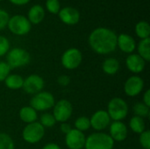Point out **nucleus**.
<instances>
[{"label":"nucleus","instance_id":"c85d7f7f","mask_svg":"<svg viewBox=\"0 0 150 149\" xmlns=\"http://www.w3.org/2000/svg\"><path fill=\"white\" fill-rule=\"evenodd\" d=\"M46 8L48 12L52 14H58L61 10V4L59 0H47Z\"/></svg>","mask_w":150,"mask_h":149},{"label":"nucleus","instance_id":"2f4dec72","mask_svg":"<svg viewBox=\"0 0 150 149\" xmlns=\"http://www.w3.org/2000/svg\"><path fill=\"white\" fill-rule=\"evenodd\" d=\"M11 69L6 61H0V83L4 82L6 79V77L11 74Z\"/></svg>","mask_w":150,"mask_h":149},{"label":"nucleus","instance_id":"c9c22d12","mask_svg":"<svg viewBox=\"0 0 150 149\" xmlns=\"http://www.w3.org/2000/svg\"><path fill=\"white\" fill-rule=\"evenodd\" d=\"M142 103L150 108V90L148 89L144 91L142 96Z\"/></svg>","mask_w":150,"mask_h":149},{"label":"nucleus","instance_id":"1a4fd4ad","mask_svg":"<svg viewBox=\"0 0 150 149\" xmlns=\"http://www.w3.org/2000/svg\"><path fill=\"white\" fill-rule=\"evenodd\" d=\"M83 61V54L76 47L66 49L61 56L62 66L67 70L76 69Z\"/></svg>","mask_w":150,"mask_h":149},{"label":"nucleus","instance_id":"6e6552de","mask_svg":"<svg viewBox=\"0 0 150 149\" xmlns=\"http://www.w3.org/2000/svg\"><path fill=\"white\" fill-rule=\"evenodd\" d=\"M52 114L54 117L56 122L64 123L68 122L73 114V105L68 99L62 98L55 102L54 107L52 108Z\"/></svg>","mask_w":150,"mask_h":149},{"label":"nucleus","instance_id":"ddd939ff","mask_svg":"<svg viewBox=\"0 0 150 149\" xmlns=\"http://www.w3.org/2000/svg\"><path fill=\"white\" fill-rule=\"evenodd\" d=\"M86 141V135L84 133L80 132L75 128H72L70 132L65 134L64 141L69 149H83Z\"/></svg>","mask_w":150,"mask_h":149},{"label":"nucleus","instance_id":"412c9836","mask_svg":"<svg viewBox=\"0 0 150 149\" xmlns=\"http://www.w3.org/2000/svg\"><path fill=\"white\" fill-rule=\"evenodd\" d=\"M7 89L11 90H18L22 89L24 83V77L18 74H10L4 81Z\"/></svg>","mask_w":150,"mask_h":149},{"label":"nucleus","instance_id":"c756f323","mask_svg":"<svg viewBox=\"0 0 150 149\" xmlns=\"http://www.w3.org/2000/svg\"><path fill=\"white\" fill-rule=\"evenodd\" d=\"M139 143L143 149H150L149 130H145L143 133L139 134Z\"/></svg>","mask_w":150,"mask_h":149},{"label":"nucleus","instance_id":"39448f33","mask_svg":"<svg viewBox=\"0 0 150 149\" xmlns=\"http://www.w3.org/2000/svg\"><path fill=\"white\" fill-rule=\"evenodd\" d=\"M55 102V97L51 92L42 90L32 96L29 105L38 112H46L54 107Z\"/></svg>","mask_w":150,"mask_h":149},{"label":"nucleus","instance_id":"7ed1b4c3","mask_svg":"<svg viewBox=\"0 0 150 149\" xmlns=\"http://www.w3.org/2000/svg\"><path fill=\"white\" fill-rule=\"evenodd\" d=\"M115 142L104 132H94L86 136L83 149H113Z\"/></svg>","mask_w":150,"mask_h":149},{"label":"nucleus","instance_id":"5701e85b","mask_svg":"<svg viewBox=\"0 0 150 149\" xmlns=\"http://www.w3.org/2000/svg\"><path fill=\"white\" fill-rule=\"evenodd\" d=\"M137 54L146 61H150V38L141 40L138 45L136 46Z\"/></svg>","mask_w":150,"mask_h":149},{"label":"nucleus","instance_id":"423d86ee","mask_svg":"<svg viewBox=\"0 0 150 149\" xmlns=\"http://www.w3.org/2000/svg\"><path fill=\"white\" fill-rule=\"evenodd\" d=\"M46 129L38 122L25 125L22 130V139L25 142L34 145L39 143L45 137Z\"/></svg>","mask_w":150,"mask_h":149},{"label":"nucleus","instance_id":"a211bd4d","mask_svg":"<svg viewBox=\"0 0 150 149\" xmlns=\"http://www.w3.org/2000/svg\"><path fill=\"white\" fill-rule=\"evenodd\" d=\"M101 68L105 75L114 76L120 71V62L118 59L114 57H107L103 61L101 64Z\"/></svg>","mask_w":150,"mask_h":149},{"label":"nucleus","instance_id":"2eb2a0df","mask_svg":"<svg viewBox=\"0 0 150 149\" xmlns=\"http://www.w3.org/2000/svg\"><path fill=\"white\" fill-rule=\"evenodd\" d=\"M127 68L133 73L134 75H139L145 70L147 62L138 54H130L127 55L125 61Z\"/></svg>","mask_w":150,"mask_h":149},{"label":"nucleus","instance_id":"f8f14e48","mask_svg":"<svg viewBox=\"0 0 150 149\" xmlns=\"http://www.w3.org/2000/svg\"><path fill=\"white\" fill-rule=\"evenodd\" d=\"M91 128L96 132H103L107 129L112 122L106 110H98L90 118Z\"/></svg>","mask_w":150,"mask_h":149},{"label":"nucleus","instance_id":"6ab92c4d","mask_svg":"<svg viewBox=\"0 0 150 149\" xmlns=\"http://www.w3.org/2000/svg\"><path fill=\"white\" fill-rule=\"evenodd\" d=\"M18 117L20 120L26 125L36 122L38 121V119H39L38 112H36L30 105H25L21 107L18 112Z\"/></svg>","mask_w":150,"mask_h":149},{"label":"nucleus","instance_id":"f3484780","mask_svg":"<svg viewBox=\"0 0 150 149\" xmlns=\"http://www.w3.org/2000/svg\"><path fill=\"white\" fill-rule=\"evenodd\" d=\"M136 41L134 37L127 33L117 35V47L125 54H133L136 49Z\"/></svg>","mask_w":150,"mask_h":149},{"label":"nucleus","instance_id":"4c0bfd02","mask_svg":"<svg viewBox=\"0 0 150 149\" xmlns=\"http://www.w3.org/2000/svg\"><path fill=\"white\" fill-rule=\"evenodd\" d=\"M12 4H15V5H18V6H22V5H25V4H27L30 0H9Z\"/></svg>","mask_w":150,"mask_h":149},{"label":"nucleus","instance_id":"f03ea898","mask_svg":"<svg viewBox=\"0 0 150 149\" xmlns=\"http://www.w3.org/2000/svg\"><path fill=\"white\" fill-rule=\"evenodd\" d=\"M106 112L112 121H122L129 113V106L125 99L115 97L108 102Z\"/></svg>","mask_w":150,"mask_h":149},{"label":"nucleus","instance_id":"0eeeda50","mask_svg":"<svg viewBox=\"0 0 150 149\" xmlns=\"http://www.w3.org/2000/svg\"><path fill=\"white\" fill-rule=\"evenodd\" d=\"M7 27L12 34L17 36H24L30 32L32 29V24L29 22L26 17L18 14L10 17Z\"/></svg>","mask_w":150,"mask_h":149},{"label":"nucleus","instance_id":"f257e3e1","mask_svg":"<svg viewBox=\"0 0 150 149\" xmlns=\"http://www.w3.org/2000/svg\"><path fill=\"white\" fill-rule=\"evenodd\" d=\"M88 42L91 48L98 54L106 55L117 48L116 32L106 27H98L89 35Z\"/></svg>","mask_w":150,"mask_h":149},{"label":"nucleus","instance_id":"b1692460","mask_svg":"<svg viewBox=\"0 0 150 149\" xmlns=\"http://www.w3.org/2000/svg\"><path fill=\"white\" fill-rule=\"evenodd\" d=\"M134 31H135V34L137 35V37L140 38L141 40L149 38L150 25L149 22H147L145 20H142V21L138 22L135 25Z\"/></svg>","mask_w":150,"mask_h":149},{"label":"nucleus","instance_id":"473e14b6","mask_svg":"<svg viewBox=\"0 0 150 149\" xmlns=\"http://www.w3.org/2000/svg\"><path fill=\"white\" fill-rule=\"evenodd\" d=\"M9 19H10L9 13L5 10L0 9V30H3L7 26Z\"/></svg>","mask_w":150,"mask_h":149},{"label":"nucleus","instance_id":"72a5a7b5","mask_svg":"<svg viewBox=\"0 0 150 149\" xmlns=\"http://www.w3.org/2000/svg\"><path fill=\"white\" fill-rule=\"evenodd\" d=\"M71 83V79L68 75H61L57 77V83L62 87H68Z\"/></svg>","mask_w":150,"mask_h":149},{"label":"nucleus","instance_id":"dca6fc26","mask_svg":"<svg viewBox=\"0 0 150 149\" xmlns=\"http://www.w3.org/2000/svg\"><path fill=\"white\" fill-rule=\"evenodd\" d=\"M60 20L67 25H76L80 21V12L74 7H64L58 12Z\"/></svg>","mask_w":150,"mask_h":149},{"label":"nucleus","instance_id":"f704fd0d","mask_svg":"<svg viewBox=\"0 0 150 149\" xmlns=\"http://www.w3.org/2000/svg\"><path fill=\"white\" fill-rule=\"evenodd\" d=\"M73 127L70 126V124H69L68 122H64V123H61L60 125V130L63 134H67L69 132L71 131Z\"/></svg>","mask_w":150,"mask_h":149},{"label":"nucleus","instance_id":"20e7f679","mask_svg":"<svg viewBox=\"0 0 150 149\" xmlns=\"http://www.w3.org/2000/svg\"><path fill=\"white\" fill-rule=\"evenodd\" d=\"M7 64L13 68H20L27 66L31 61V54L27 50L22 47H13L8 51L6 54Z\"/></svg>","mask_w":150,"mask_h":149},{"label":"nucleus","instance_id":"e433bc0d","mask_svg":"<svg viewBox=\"0 0 150 149\" xmlns=\"http://www.w3.org/2000/svg\"><path fill=\"white\" fill-rule=\"evenodd\" d=\"M41 149H62L58 144L54 143V142H49L45 144Z\"/></svg>","mask_w":150,"mask_h":149},{"label":"nucleus","instance_id":"4be33fe9","mask_svg":"<svg viewBox=\"0 0 150 149\" xmlns=\"http://www.w3.org/2000/svg\"><path fill=\"white\" fill-rule=\"evenodd\" d=\"M127 127H129V129L134 133H136V134H141L145 130H147L145 119L141 117L134 116V115L130 119Z\"/></svg>","mask_w":150,"mask_h":149},{"label":"nucleus","instance_id":"aec40b11","mask_svg":"<svg viewBox=\"0 0 150 149\" xmlns=\"http://www.w3.org/2000/svg\"><path fill=\"white\" fill-rule=\"evenodd\" d=\"M45 10L40 4H34L33 5L27 13V19L31 24L38 25L43 21L45 18Z\"/></svg>","mask_w":150,"mask_h":149},{"label":"nucleus","instance_id":"7c9ffc66","mask_svg":"<svg viewBox=\"0 0 150 149\" xmlns=\"http://www.w3.org/2000/svg\"><path fill=\"white\" fill-rule=\"evenodd\" d=\"M10 47H11V44L9 40L4 36L0 35V57L6 55L8 51L11 49Z\"/></svg>","mask_w":150,"mask_h":149},{"label":"nucleus","instance_id":"393cba45","mask_svg":"<svg viewBox=\"0 0 150 149\" xmlns=\"http://www.w3.org/2000/svg\"><path fill=\"white\" fill-rule=\"evenodd\" d=\"M45 129L46 128H52L56 125V120L54 117L53 116L52 113L50 112H43L40 117H39V121H38Z\"/></svg>","mask_w":150,"mask_h":149},{"label":"nucleus","instance_id":"9d476101","mask_svg":"<svg viewBox=\"0 0 150 149\" xmlns=\"http://www.w3.org/2000/svg\"><path fill=\"white\" fill-rule=\"evenodd\" d=\"M145 82L139 75H133L129 76L124 83V93L129 97H135L139 96L144 90Z\"/></svg>","mask_w":150,"mask_h":149},{"label":"nucleus","instance_id":"4468645a","mask_svg":"<svg viewBox=\"0 0 150 149\" xmlns=\"http://www.w3.org/2000/svg\"><path fill=\"white\" fill-rule=\"evenodd\" d=\"M108 129V134L114 142L125 141L128 137V127L123 121H112Z\"/></svg>","mask_w":150,"mask_h":149},{"label":"nucleus","instance_id":"cd10ccee","mask_svg":"<svg viewBox=\"0 0 150 149\" xmlns=\"http://www.w3.org/2000/svg\"><path fill=\"white\" fill-rule=\"evenodd\" d=\"M0 149H15V143L10 134L0 133Z\"/></svg>","mask_w":150,"mask_h":149},{"label":"nucleus","instance_id":"a878e982","mask_svg":"<svg viewBox=\"0 0 150 149\" xmlns=\"http://www.w3.org/2000/svg\"><path fill=\"white\" fill-rule=\"evenodd\" d=\"M133 112L134 116L141 117L144 119L149 118L150 115V108L144 105L142 102H138L134 104L133 106Z\"/></svg>","mask_w":150,"mask_h":149},{"label":"nucleus","instance_id":"58836bf2","mask_svg":"<svg viewBox=\"0 0 150 149\" xmlns=\"http://www.w3.org/2000/svg\"><path fill=\"white\" fill-rule=\"evenodd\" d=\"M0 1H3V0H0Z\"/></svg>","mask_w":150,"mask_h":149},{"label":"nucleus","instance_id":"9b49d317","mask_svg":"<svg viewBox=\"0 0 150 149\" xmlns=\"http://www.w3.org/2000/svg\"><path fill=\"white\" fill-rule=\"evenodd\" d=\"M45 81L42 76L37 74H31L24 78L22 90L28 95H35L44 90Z\"/></svg>","mask_w":150,"mask_h":149},{"label":"nucleus","instance_id":"bb28decb","mask_svg":"<svg viewBox=\"0 0 150 149\" xmlns=\"http://www.w3.org/2000/svg\"><path fill=\"white\" fill-rule=\"evenodd\" d=\"M74 128L80 132H86L91 128L90 118L86 116H80L76 119L74 122Z\"/></svg>","mask_w":150,"mask_h":149}]
</instances>
